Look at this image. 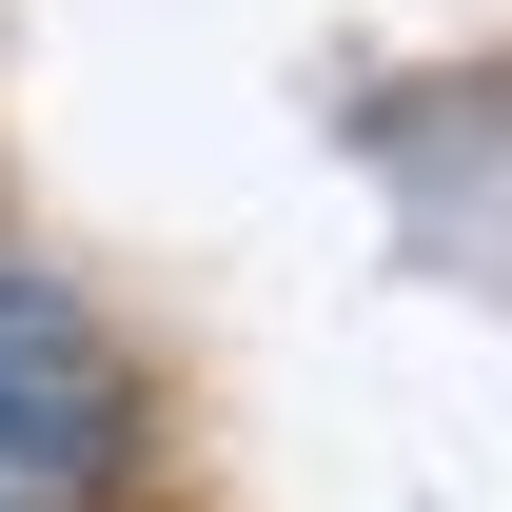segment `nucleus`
<instances>
[{"label":"nucleus","instance_id":"f257e3e1","mask_svg":"<svg viewBox=\"0 0 512 512\" xmlns=\"http://www.w3.org/2000/svg\"><path fill=\"white\" fill-rule=\"evenodd\" d=\"M138 453V375L60 276H0V512H99Z\"/></svg>","mask_w":512,"mask_h":512}]
</instances>
